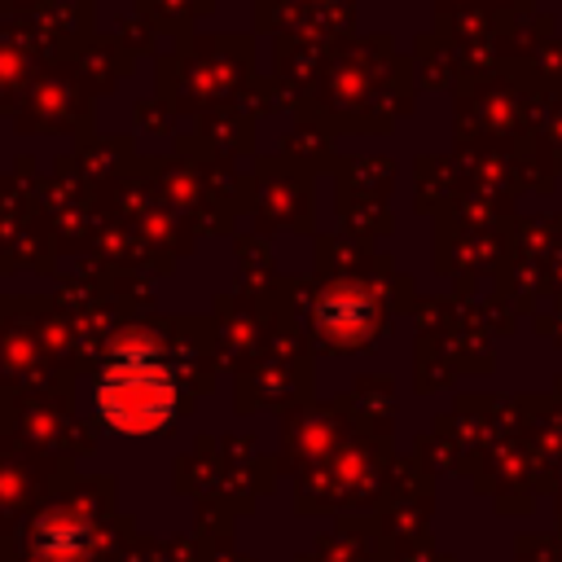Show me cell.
<instances>
[{
	"mask_svg": "<svg viewBox=\"0 0 562 562\" xmlns=\"http://www.w3.org/2000/svg\"><path fill=\"white\" fill-rule=\"evenodd\" d=\"M364 316L369 307L360 299H342V294H325L321 303V329L334 338V334H360L364 329Z\"/></svg>",
	"mask_w": 562,
	"mask_h": 562,
	"instance_id": "obj_3",
	"label": "cell"
},
{
	"mask_svg": "<svg viewBox=\"0 0 562 562\" xmlns=\"http://www.w3.org/2000/svg\"><path fill=\"white\" fill-rule=\"evenodd\" d=\"M35 544H40V553H48L53 562H70V558H79V553H83L88 531H83V522H79V518H48V522L40 527Z\"/></svg>",
	"mask_w": 562,
	"mask_h": 562,
	"instance_id": "obj_2",
	"label": "cell"
},
{
	"mask_svg": "<svg viewBox=\"0 0 562 562\" xmlns=\"http://www.w3.org/2000/svg\"><path fill=\"white\" fill-rule=\"evenodd\" d=\"M92 404L110 430L154 435L176 413V382H171L167 364L145 342H132L105 360V369L92 386Z\"/></svg>",
	"mask_w": 562,
	"mask_h": 562,
	"instance_id": "obj_1",
	"label": "cell"
}]
</instances>
